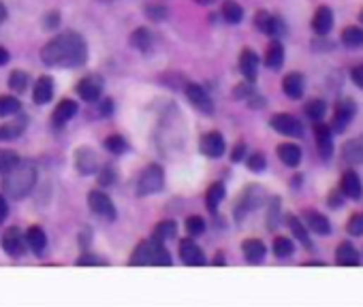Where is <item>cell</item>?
I'll list each match as a JSON object with an SVG mask.
<instances>
[{"label": "cell", "mask_w": 363, "mask_h": 307, "mask_svg": "<svg viewBox=\"0 0 363 307\" xmlns=\"http://www.w3.org/2000/svg\"><path fill=\"white\" fill-rule=\"evenodd\" d=\"M41 60L47 66H60V68H78L84 66L88 60V45L78 32H62L54 37L41 51Z\"/></svg>", "instance_id": "obj_1"}, {"label": "cell", "mask_w": 363, "mask_h": 307, "mask_svg": "<svg viewBox=\"0 0 363 307\" xmlns=\"http://www.w3.org/2000/svg\"><path fill=\"white\" fill-rule=\"evenodd\" d=\"M37 186V167L32 161H20L3 175V192L11 199H24Z\"/></svg>", "instance_id": "obj_2"}, {"label": "cell", "mask_w": 363, "mask_h": 307, "mask_svg": "<svg viewBox=\"0 0 363 307\" xmlns=\"http://www.w3.org/2000/svg\"><path fill=\"white\" fill-rule=\"evenodd\" d=\"M355 115H357V103H355L352 99H340V101L336 103L333 118H331V124H329L331 132H336V134L346 132L348 126L352 124Z\"/></svg>", "instance_id": "obj_3"}, {"label": "cell", "mask_w": 363, "mask_h": 307, "mask_svg": "<svg viewBox=\"0 0 363 307\" xmlns=\"http://www.w3.org/2000/svg\"><path fill=\"white\" fill-rule=\"evenodd\" d=\"M165 186V173L159 165H150L141 173V177L137 180V194L139 196H148L154 192H161Z\"/></svg>", "instance_id": "obj_4"}, {"label": "cell", "mask_w": 363, "mask_h": 307, "mask_svg": "<svg viewBox=\"0 0 363 307\" xmlns=\"http://www.w3.org/2000/svg\"><path fill=\"white\" fill-rule=\"evenodd\" d=\"M265 201H267V194H265V190H263L261 186H257V184L248 186V188L244 190V194L240 196V201H238L235 218H238V220H244L250 211L259 209Z\"/></svg>", "instance_id": "obj_5"}, {"label": "cell", "mask_w": 363, "mask_h": 307, "mask_svg": "<svg viewBox=\"0 0 363 307\" xmlns=\"http://www.w3.org/2000/svg\"><path fill=\"white\" fill-rule=\"evenodd\" d=\"M269 126L276 132L284 134V137H295V139L304 137V124L295 115H290V113H276V115H271Z\"/></svg>", "instance_id": "obj_6"}, {"label": "cell", "mask_w": 363, "mask_h": 307, "mask_svg": "<svg viewBox=\"0 0 363 307\" xmlns=\"http://www.w3.org/2000/svg\"><path fill=\"white\" fill-rule=\"evenodd\" d=\"M3 250L11 256V258H22L26 254V239L22 235V230L18 226H9L5 233H3Z\"/></svg>", "instance_id": "obj_7"}, {"label": "cell", "mask_w": 363, "mask_h": 307, "mask_svg": "<svg viewBox=\"0 0 363 307\" xmlns=\"http://www.w3.org/2000/svg\"><path fill=\"white\" fill-rule=\"evenodd\" d=\"M302 220L308 226V230H312V233H316L319 237H329L331 230H333L329 218L325 213L316 211V209H304L302 211Z\"/></svg>", "instance_id": "obj_8"}, {"label": "cell", "mask_w": 363, "mask_h": 307, "mask_svg": "<svg viewBox=\"0 0 363 307\" xmlns=\"http://www.w3.org/2000/svg\"><path fill=\"white\" fill-rule=\"evenodd\" d=\"M199 149H201V154H205L207 158H221L225 154V149H227L225 137L218 130L205 132L201 137V141H199Z\"/></svg>", "instance_id": "obj_9"}, {"label": "cell", "mask_w": 363, "mask_h": 307, "mask_svg": "<svg viewBox=\"0 0 363 307\" xmlns=\"http://www.w3.org/2000/svg\"><path fill=\"white\" fill-rule=\"evenodd\" d=\"M103 77L101 75H88L78 84V94L86 101V103H97L103 94Z\"/></svg>", "instance_id": "obj_10"}, {"label": "cell", "mask_w": 363, "mask_h": 307, "mask_svg": "<svg viewBox=\"0 0 363 307\" xmlns=\"http://www.w3.org/2000/svg\"><path fill=\"white\" fill-rule=\"evenodd\" d=\"M314 139H316V147H319V154L321 158L327 163L331 161L333 156V132L327 124H323L321 120L314 122Z\"/></svg>", "instance_id": "obj_11"}, {"label": "cell", "mask_w": 363, "mask_h": 307, "mask_svg": "<svg viewBox=\"0 0 363 307\" xmlns=\"http://www.w3.org/2000/svg\"><path fill=\"white\" fill-rule=\"evenodd\" d=\"M254 26H257L263 35H267V37H282V35L286 32L284 22H282L280 18L271 15L269 11H257V15H254Z\"/></svg>", "instance_id": "obj_12"}, {"label": "cell", "mask_w": 363, "mask_h": 307, "mask_svg": "<svg viewBox=\"0 0 363 307\" xmlns=\"http://www.w3.org/2000/svg\"><path fill=\"white\" fill-rule=\"evenodd\" d=\"M88 205H90V209H92L99 218H105V220H109V222L116 220V207H113L111 199H109L105 192H101V190L90 192V194H88Z\"/></svg>", "instance_id": "obj_13"}, {"label": "cell", "mask_w": 363, "mask_h": 307, "mask_svg": "<svg viewBox=\"0 0 363 307\" xmlns=\"http://www.w3.org/2000/svg\"><path fill=\"white\" fill-rule=\"evenodd\" d=\"M346 199H352V201H359L363 196V182L359 177L357 171H344L342 177H340V188H338Z\"/></svg>", "instance_id": "obj_14"}, {"label": "cell", "mask_w": 363, "mask_h": 307, "mask_svg": "<svg viewBox=\"0 0 363 307\" xmlns=\"http://www.w3.org/2000/svg\"><path fill=\"white\" fill-rule=\"evenodd\" d=\"M284 222H286V226L290 228V233H293V237H295L306 250H312V248H314V244H312V239H310V230H308V226L304 224V220H302L300 215H295V213H286V215H284Z\"/></svg>", "instance_id": "obj_15"}, {"label": "cell", "mask_w": 363, "mask_h": 307, "mask_svg": "<svg viewBox=\"0 0 363 307\" xmlns=\"http://www.w3.org/2000/svg\"><path fill=\"white\" fill-rule=\"evenodd\" d=\"M282 92L290 101H300L306 92V77L302 73H288L282 80Z\"/></svg>", "instance_id": "obj_16"}, {"label": "cell", "mask_w": 363, "mask_h": 307, "mask_svg": "<svg viewBox=\"0 0 363 307\" xmlns=\"http://www.w3.org/2000/svg\"><path fill=\"white\" fill-rule=\"evenodd\" d=\"M276 154H278V158H280L286 167H290V169H297L300 163H302V158H304L302 147L295 145V143H280V145L276 147Z\"/></svg>", "instance_id": "obj_17"}, {"label": "cell", "mask_w": 363, "mask_h": 307, "mask_svg": "<svg viewBox=\"0 0 363 307\" xmlns=\"http://www.w3.org/2000/svg\"><path fill=\"white\" fill-rule=\"evenodd\" d=\"M180 256H182L184 265H190V267L205 265V254L192 239H182L180 242Z\"/></svg>", "instance_id": "obj_18"}, {"label": "cell", "mask_w": 363, "mask_h": 307, "mask_svg": "<svg viewBox=\"0 0 363 307\" xmlns=\"http://www.w3.org/2000/svg\"><path fill=\"white\" fill-rule=\"evenodd\" d=\"M75 167L82 175H92L99 171V161H97V154L90 147H80L75 151Z\"/></svg>", "instance_id": "obj_19"}, {"label": "cell", "mask_w": 363, "mask_h": 307, "mask_svg": "<svg viewBox=\"0 0 363 307\" xmlns=\"http://www.w3.org/2000/svg\"><path fill=\"white\" fill-rule=\"evenodd\" d=\"M186 96L188 101L203 113H211L214 111V103L209 99V94L199 86V84H186Z\"/></svg>", "instance_id": "obj_20"}, {"label": "cell", "mask_w": 363, "mask_h": 307, "mask_svg": "<svg viewBox=\"0 0 363 307\" xmlns=\"http://www.w3.org/2000/svg\"><path fill=\"white\" fill-rule=\"evenodd\" d=\"M333 28V11L329 7H319L312 18V30L316 37H327Z\"/></svg>", "instance_id": "obj_21"}, {"label": "cell", "mask_w": 363, "mask_h": 307, "mask_svg": "<svg viewBox=\"0 0 363 307\" xmlns=\"http://www.w3.org/2000/svg\"><path fill=\"white\" fill-rule=\"evenodd\" d=\"M240 70L246 77V82L254 84L259 77V56L252 49H244L240 56Z\"/></svg>", "instance_id": "obj_22"}, {"label": "cell", "mask_w": 363, "mask_h": 307, "mask_svg": "<svg viewBox=\"0 0 363 307\" xmlns=\"http://www.w3.org/2000/svg\"><path fill=\"white\" fill-rule=\"evenodd\" d=\"M342 158L348 165H363V137L348 139L342 145Z\"/></svg>", "instance_id": "obj_23"}, {"label": "cell", "mask_w": 363, "mask_h": 307, "mask_svg": "<svg viewBox=\"0 0 363 307\" xmlns=\"http://www.w3.org/2000/svg\"><path fill=\"white\" fill-rule=\"evenodd\" d=\"M242 252H244V256H246V263H250V265H261L263 261H265V254H267V248H265V244L261 242V239H246L244 244H242Z\"/></svg>", "instance_id": "obj_24"}, {"label": "cell", "mask_w": 363, "mask_h": 307, "mask_svg": "<svg viewBox=\"0 0 363 307\" xmlns=\"http://www.w3.org/2000/svg\"><path fill=\"white\" fill-rule=\"evenodd\" d=\"M336 263L342 267H357L361 263L359 250L350 242H342L336 250Z\"/></svg>", "instance_id": "obj_25"}, {"label": "cell", "mask_w": 363, "mask_h": 307, "mask_svg": "<svg viewBox=\"0 0 363 307\" xmlns=\"http://www.w3.org/2000/svg\"><path fill=\"white\" fill-rule=\"evenodd\" d=\"M54 96V80L47 75L39 77L37 84H35V90H32V99L37 105H47Z\"/></svg>", "instance_id": "obj_26"}, {"label": "cell", "mask_w": 363, "mask_h": 307, "mask_svg": "<svg viewBox=\"0 0 363 307\" xmlns=\"http://www.w3.org/2000/svg\"><path fill=\"white\" fill-rule=\"evenodd\" d=\"M75 113H78V103L70 101V99H62V101L58 103V107H56L51 120H54L56 126H62V124H66Z\"/></svg>", "instance_id": "obj_27"}, {"label": "cell", "mask_w": 363, "mask_h": 307, "mask_svg": "<svg viewBox=\"0 0 363 307\" xmlns=\"http://www.w3.org/2000/svg\"><path fill=\"white\" fill-rule=\"evenodd\" d=\"M24 239H26V246H28L35 254H41V252L45 250V246H47L45 230H43L41 226H30V228L26 230Z\"/></svg>", "instance_id": "obj_28"}, {"label": "cell", "mask_w": 363, "mask_h": 307, "mask_svg": "<svg viewBox=\"0 0 363 307\" xmlns=\"http://www.w3.org/2000/svg\"><path fill=\"white\" fill-rule=\"evenodd\" d=\"M284 64V45L280 41H271L265 51V66L271 70H280Z\"/></svg>", "instance_id": "obj_29"}, {"label": "cell", "mask_w": 363, "mask_h": 307, "mask_svg": "<svg viewBox=\"0 0 363 307\" xmlns=\"http://www.w3.org/2000/svg\"><path fill=\"white\" fill-rule=\"evenodd\" d=\"M225 194H227V190H225V184H223V182H216V184H211V186L207 188L205 205H207V209H209L211 213H216V211H218V205L223 203Z\"/></svg>", "instance_id": "obj_30"}, {"label": "cell", "mask_w": 363, "mask_h": 307, "mask_svg": "<svg viewBox=\"0 0 363 307\" xmlns=\"http://www.w3.org/2000/svg\"><path fill=\"white\" fill-rule=\"evenodd\" d=\"M340 41L348 49H359L363 47V28L359 26H346L340 35Z\"/></svg>", "instance_id": "obj_31"}, {"label": "cell", "mask_w": 363, "mask_h": 307, "mask_svg": "<svg viewBox=\"0 0 363 307\" xmlns=\"http://www.w3.org/2000/svg\"><path fill=\"white\" fill-rule=\"evenodd\" d=\"M130 45L135 49H139V51H150L152 45H154V35L148 28H137L130 35Z\"/></svg>", "instance_id": "obj_32"}, {"label": "cell", "mask_w": 363, "mask_h": 307, "mask_svg": "<svg viewBox=\"0 0 363 307\" xmlns=\"http://www.w3.org/2000/svg\"><path fill=\"white\" fill-rule=\"evenodd\" d=\"M152 252H154V242H143L135 248L130 265H152Z\"/></svg>", "instance_id": "obj_33"}, {"label": "cell", "mask_w": 363, "mask_h": 307, "mask_svg": "<svg viewBox=\"0 0 363 307\" xmlns=\"http://www.w3.org/2000/svg\"><path fill=\"white\" fill-rule=\"evenodd\" d=\"M223 18H225L227 24H242V20H244L242 5H238L235 0H225V5H223Z\"/></svg>", "instance_id": "obj_34"}, {"label": "cell", "mask_w": 363, "mask_h": 307, "mask_svg": "<svg viewBox=\"0 0 363 307\" xmlns=\"http://www.w3.org/2000/svg\"><path fill=\"white\" fill-rule=\"evenodd\" d=\"M304 113H306L312 122H319V120H323L325 113H327V103H325L323 99H312V101L306 103Z\"/></svg>", "instance_id": "obj_35"}, {"label": "cell", "mask_w": 363, "mask_h": 307, "mask_svg": "<svg viewBox=\"0 0 363 307\" xmlns=\"http://www.w3.org/2000/svg\"><path fill=\"white\" fill-rule=\"evenodd\" d=\"M273 254H276V258H290L295 254V244L288 237H276L273 239Z\"/></svg>", "instance_id": "obj_36"}, {"label": "cell", "mask_w": 363, "mask_h": 307, "mask_svg": "<svg viewBox=\"0 0 363 307\" xmlns=\"http://www.w3.org/2000/svg\"><path fill=\"white\" fill-rule=\"evenodd\" d=\"M176 233H178V224L171 222V220H165L154 228V239L156 242H167V239L176 237Z\"/></svg>", "instance_id": "obj_37"}, {"label": "cell", "mask_w": 363, "mask_h": 307, "mask_svg": "<svg viewBox=\"0 0 363 307\" xmlns=\"http://www.w3.org/2000/svg\"><path fill=\"white\" fill-rule=\"evenodd\" d=\"M20 163V156L11 149H0V175L9 173Z\"/></svg>", "instance_id": "obj_38"}, {"label": "cell", "mask_w": 363, "mask_h": 307, "mask_svg": "<svg viewBox=\"0 0 363 307\" xmlns=\"http://www.w3.org/2000/svg\"><path fill=\"white\" fill-rule=\"evenodd\" d=\"M154 242V252H152V265H159V267H169L171 265V256H169V250L163 246V242Z\"/></svg>", "instance_id": "obj_39"}, {"label": "cell", "mask_w": 363, "mask_h": 307, "mask_svg": "<svg viewBox=\"0 0 363 307\" xmlns=\"http://www.w3.org/2000/svg\"><path fill=\"white\" fill-rule=\"evenodd\" d=\"M280 220H282V215H280V199L273 196L271 203L267 205V228H269V230L278 228Z\"/></svg>", "instance_id": "obj_40"}, {"label": "cell", "mask_w": 363, "mask_h": 307, "mask_svg": "<svg viewBox=\"0 0 363 307\" xmlns=\"http://www.w3.org/2000/svg\"><path fill=\"white\" fill-rule=\"evenodd\" d=\"M20 101L16 96H0V118H7L20 111Z\"/></svg>", "instance_id": "obj_41"}, {"label": "cell", "mask_w": 363, "mask_h": 307, "mask_svg": "<svg viewBox=\"0 0 363 307\" xmlns=\"http://www.w3.org/2000/svg\"><path fill=\"white\" fill-rule=\"evenodd\" d=\"M346 233L350 237H363V211L350 215V220L346 222Z\"/></svg>", "instance_id": "obj_42"}, {"label": "cell", "mask_w": 363, "mask_h": 307, "mask_svg": "<svg viewBox=\"0 0 363 307\" xmlns=\"http://www.w3.org/2000/svg\"><path fill=\"white\" fill-rule=\"evenodd\" d=\"M246 165H248V169L252 173H263L267 169V158L263 156L261 151H254V154H250V156H248Z\"/></svg>", "instance_id": "obj_43"}, {"label": "cell", "mask_w": 363, "mask_h": 307, "mask_svg": "<svg viewBox=\"0 0 363 307\" xmlns=\"http://www.w3.org/2000/svg\"><path fill=\"white\" fill-rule=\"evenodd\" d=\"M9 86H11V90H16V92H24V90L28 88V75L22 73V70H13L11 77H9Z\"/></svg>", "instance_id": "obj_44"}, {"label": "cell", "mask_w": 363, "mask_h": 307, "mask_svg": "<svg viewBox=\"0 0 363 307\" xmlns=\"http://www.w3.org/2000/svg\"><path fill=\"white\" fill-rule=\"evenodd\" d=\"M22 128H24V122H16V124H5V126H0V141H11L16 137L22 134Z\"/></svg>", "instance_id": "obj_45"}, {"label": "cell", "mask_w": 363, "mask_h": 307, "mask_svg": "<svg viewBox=\"0 0 363 307\" xmlns=\"http://www.w3.org/2000/svg\"><path fill=\"white\" fill-rule=\"evenodd\" d=\"M186 230H188V233H190L192 237L203 235V230H205V220H203V218H199V215L188 218V220H186Z\"/></svg>", "instance_id": "obj_46"}, {"label": "cell", "mask_w": 363, "mask_h": 307, "mask_svg": "<svg viewBox=\"0 0 363 307\" xmlns=\"http://www.w3.org/2000/svg\"><path fill=\"white\" fill-rule=\"evenodd\" d=\"M145 18H150L154 22H165L169 18V11L161 5H148L145 7Z\"/></svg>", "instance_id": "obj_47"}, {"label": "cell", "mask_w": 363, "mask_h": 307, "mask_svg": "<svg viewBox=\"0 0 363 307\" xmlns=\"http://www.w3.org/2000/svg\"><path fill=\"white\" fill-rule=\"evenodd\" d=\"M105 147L111 151V154H122L126 149V141L120 137V134H111L107 141H105Z\"/></svg>", "instance_id": "obj_48"}, {"label": "cell", "mask_w": 363, "mask_h": 307, "mask_svg": "<svg viewBox=\"0 0 363 307\" xmlns=\"http://www.w3.org/2000/svg\"><path fill=\"white\" fill-rule=\"evenodd\" d=\"M344 194L340 192V190H331L329 192V196H327V205L331 207V209H342L344 207Z\"/></svg>", "instance_id": "obj_49"}, {"label": "cell", "mask_w": 363, "mask_h": 307, "mask_svg": "<svg viewBox=\"0 0 363 307\" xmlns=\"http://www.w3.org/2000/svg\"><path fill=\"white\" fill-rule=\"evenodd\" d=\"M250 94H254V88H252L250 82H248V84H240V86L233 90V96H235L238 101H246Z\"/></svg>", "instance_id": "obj_50"}, {"label": "cell", "mask_w": 363, "mask_h": 307, "mask_svg": "<svg viewBox=\"0 0 363 307\" xmlns=\"http://www.w3.org/2000/svg\"><path fill=\"white\" fill-rule=\"evenodd\" d=\"M113 182H116V171H113V167L101 169V173H99V184H101V186H109V184H113Z\"/></svg>", "instance_id": "obj_51"}, {"label": "cell", "mask_w": 363, "mask_h": 307, "mask_svg": "<svg viewBox=\"0 0 363 307\" xmlns=\"http://www.w3.org/2000/svg\"><path fill=\"white\" fill-rule=\"evenodd\" d=\"M350 80L359 90H363V64H357L350 68Z\"/></svg>", "instance_id": "obj_52"}, {"label": "cell", "mask_w": 363, "mask_h": 307, "mask_svg": "<svg viewBox=\"0 0 363 307\" xmlns=\"http://www.w3.org/2000/svg\"><path fill=\"white\" fill-rule=\"evenodd\" d=\"M244 156H246V143L240 141V143H235V147L231 151V161L233 163H240V161H244Z\"/></svg>", "instance_id": "obj_53"}, {"label": "cell", "mask_w": 363, "mask_h": 307, "mask_svg": "<svg viewBox=\"0 0 363 307\" xmlns=\"http://www.w3.org/2000/svg\"><path fill=\"white\" fill-rule=\"evenodd\" d=\"M325 39H327V37H319V39L312 43V47H314L316 51H331L336 45H333L331 41H325Z\"/></svg>", "instance_id": "obj_54"}, {"label": "cell", "mask_w": 363, "mask_h": 307, "mask_svg": "<svg viewBox=\"0 0 363 307\" xmlns=\"http://www.w3.org/2000/svg\"><path fill=\"white\" fill-rule=\"evenodd\" d=\"M246 101H248V107H250V109H263V107H265V103H267L263 96H257V94H250Z\"/></svg>", "instance_id": "obj_55"}, {"label": "cell", "mask_w": 363, "mask_h": 307, "mask_svg": "<svg viewBox=\"0 0 363 307\" xmlns=\"http://www.w3.org/2000/svg\"><path fill=\"white\" fill-rule=\"evenodd\" d=\"M78 265H80V267H86V265H107V263L101 261V258H94L92 254H86V256H82V258L78 261Z\"/></svg>", "instance_id": "obj_56"}, {"label": "cell", "mask_w": 363, "mask_h": 307, "mask_svg": "<svg viewBox=\"0 0 363 307\" xmlns=\"http://www.w3.org/2000/svg\"><path fill=\"white\" fill-rule=\"evenodd\" d=\"M7 215H9V205H7L5 196L0 194V222H5V220H7Z\"/></svg>", "instance_id": "obj_57"}, {"label": "cell", "mask_w": 363, "mask_h": 307, "mask_svg": "<svg viewBox=\"0 0 363 307\" xmlns=\"http://www.w3.org/2000/svg\"><path fill=\"white\" fill-rule=\"evenodd\" d=\"M58 22H60V20H58V13H49V15H47V22H45V28L51 30V28L58 26Z\"/></svg>", "instance_id": "obj_58"}, {"label": "cell", "mask_w": 363, "mask_h": 307, "mask_svg": "<svg viewBox=\"0 0 363 307\" xmlns=\"http://www.w3.org/2000/svg\"><path fill=\"white\" fill-rule=\"evenodd\" d=\"M101 113H103V115H109V113H111V101H109V99L101 101Z\"/></svg>", "instance_id": "obj_59"}, {"label": "cell", "mask_w": 363, "mask_h": 307, "mask_svg": "<svg viewBox=\"0 0 363 307\" xmlns=\"http://www.w3.org/2000/svg\"><path fill=\"white\" fill-rule=\"evenodd\" d=\"M7 62H9V51L5 47H0V66L7 64Z\"/></svg>", "instance_id": "obj_60"}, {"label": "cell", "mask_w": 363, "mask_h": 307, "mask_svg": "<svg viewBox=\"0 0 363 307\" xmlns=\"http://www.w3.org/2000/svg\"><path fill=\"white\" fill-rule=\"evenodd\" d=\"M7 20V9H5V5L0 3V24H3Z\"/></svg>", "instance_id": "obj_61"}, {"label": "cell", "mask_w": 363, "mask_h": 307, "mask_svg": "<svg viewBox=\"0 0 363 307\" xmlns=\"http://www.w3.org/2000/svg\"><path fill=\"white\" fill-rule=\"evenodd\" d=\"M197 3H199V5H214L216 0H197Z\"/></svg>", "instance_id": "obj_62"}, {"label": "cell", "mask_w": 363, "mask_h": 307, "mask_svg": "<svg viewBox=\"0 0 363 307\" xmlns=\"http://www.w3.org/2000/svg\"><path fill=\"white\" fill-rule=\"evenodd\" d=\"M214 265H225V261H223V254H218V258L214 261Z\"/></svg>", "instance_id": "obj_63"}, {"label": "cell", "mask_w": 363, "mask_h": 307, "mask_svg": "<svg viewBox=\"0 0 363 307\" xmlns=\"http://www.w3.org/2000/svg\"><path fill=\"white\" fill-rule=\"evenodd\" d=\"M359 22H361V24H363V11H361V13H359Z\"/></svg>", "instance_id": "obj_64"}]
</instances>
